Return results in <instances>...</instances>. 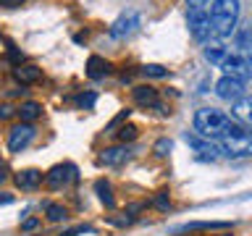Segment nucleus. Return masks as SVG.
<instances>
[{"label": "nucleus", "instance_id": "f257e3e1", "mask_svg": "<svg viewBox=\"0 0 252 236\" xmlns=\"http://www.w3.org/2000/svg\"><path fill=\"white\" fill-rule=\"evenodd\" d=\"M194 131L205 139H226V137H242L244 126L236 123L231 116H226L223 110L216 108H200L194 113Z\"/></svg>", "mask_w": 252, "mask_h": 236}, {"label": "nucleus", "instance_id": "f03ea898", "mask_svg": "<svg viewBox=\"0 0 252 236\" xmlns=\"http://www.w3.org/2000/svg\"><path fill=\"white\" fill-rule=\"evenodd\" d=\"M239 21V0H213L210 5V24L213 39H223L236 29Z\"/></svg>", "mask_w": 252, "mask_h": 236}, {"label": "nucleus", "instance_id": "7ed1b4c3", "mask_svg": "<svg viewBox=\"0 0 252 236\" xmlns=\"http://www.w3.org/2000/svg\"><path fill=\"white\" fill-rule=\"evenodd\" d=\"M218 66L226 71V76L239 79V82H247V79L252 76V66L247 60V55L239 53V50H231V47H228V53L223 55V60H220Z\"/></svg>", "mask_w": 252, "mask_h": 236}, {"label": "nucleus", "instance_id": "20e7f679", "mask_svg": "<svg viewBox=\"0 0 252 236\" xmlns=\"http://www.w3.org/2000/svg\"><path fill=\"white\" fill-rule=\"evenodd\" d=\"M189 31L197 42L213 39V24H210V8H189Z\"/></svg>", "mask_w": 252, "mask_h": 236}, {"label": "nucleus", "instance_id": "39448f33", "mask_svg": "<svg viewBox=\"0 0 252 236\" xmlns=\"http://www.w3.org/2000/svg\"><path fill=\"white\" fill-rule=\"evenodd\" d=\"M220 155L231 157V160H242V157H252V137L242 134V137H226L218 142Z\"/></svg>", "mask_w": 252, "mask_h": 236}, {"label": "nucleus", "instance_id": "423d86ee", "mask_svg": "<svg viewBox=\"0 0 252 236\" xmlns=\"http://www.w3.org/2000/svg\"><path fill=\"white\" fill-rule=\"evenodd\" d=\"M142 24V16L137 13V11H124L118 19L110 24V29H108V34L113 37V39H124V37H129V34H134L137 31V27Z\"/></svg>", "mask_w": 252, "mask_h": 236}, {"label": "nucleus", "instance_id": "0eeeda50", "mask_svg": "<svg viewBox=\"0 0 252 236\" xmlns=\"http://www.w3.org/2000/svg\"><path fill=\"white\" fill-rule=\"evenodd\" d=\"M34 126L32 123H19L13 126L11 134H8V149L11 152H21V149H27L32 145V139H34Z\"/></svg>", "mask_w": 252, "mask_h": 236}, {"label": "nucleus", "instance_id": "6e6552de", "mask_svg": "<svg viewBox=\"0 0 252 236\" xmlns=\"http://www.w3.org/2000/svg\"><path fill=\"white\" fill-rule=\"evenodd\" d=\"M216 94H218L220 100H226V102H239L244 97V82L231 79V76H223L216 84Z\"/></svg>", "mask_w": 252, "mask_h": 236}, {"label": "nucleus", "instance_id": "1a4fd4ad", "mask_svg": "<svg viewBox=\"0 0 252 236\" xmlns=\"http://www.w3.org/2000/svg\"><path fill=\"white\" fill-rule=\"evenodd\" d=\"M76 178V168L71 163H61V165H53L50 171H47V186H53V189H61V186H66L68 181H74Z\"/></svg>", "mask_w": 252, "mask_h": 236}, {"label": "nucleus", "instance_id": "9d476101", "mask_svg": "<svg viewBox=\"0 0 252 236\" xmlns=\"http://www.w3.org/2000/svg\"><path fill=\"white\" fill-rule=\"evenodd\" d=\"M134 102L147 105V108H158V110H163V113H168V110L158 102V89H153V87H134Z\"/></svg>", "mask_w": 252, "mask_h": 236}, {"label": "nucleus", "instance_id": "9b49d317", "mask_svg": "<svg viewBox=\"0 0 252 236\" xmlns=\"http://www.w3.org/2000/svg\"><path fill=\"white\" fill-rule=\"evenodd\" d=\"M131 157V149L129 147H108V149H102V155H100V163L102 165H121L126 163Z\"/></svg>", "mask_w": 252, "mask_h": 236}, {"label": "nucleus", "instance_id": "f8f14e48", "mask_svg": "<svg viewBox=\"0 0 252 236\" xmlns=\"http://www.w3.org/2000/svg\"><path fill=\"white\" fill-rule=\"evenodd\" d=\"M231 223L226 220H197V223H184V226H176L173 234H184V231H216V228H228Z\"/></svg>", "mask_w": 252, "mask_h": 236}, {"label": "nucleus", "instance_id": "ddd939ff", "mask_svg": "<svg viewBox=\"0 0 252 236\" xmlns=\"http://www.w3.org/2000/svg\"><path fill=\"white\" fill-rule=\"evenodd\" d=\"M39 184H42V173L34 171V168H27V171L16 173V186H19V189L32 192V189H37Z\"/></svg>", "mask_w": 252, "mask_h": 236}, {"label": "nucleus", "instance_id": "4468645a", "mask_svg": "<svg viewBox=\"0 0 252 236\" xmlns=\"http://www.w3.org/2000/svg\"><path fill=\"white\" fill-rule=\"evenodd\" d=\"M108 60L105 58H100V55H92L90 60H87V76L92 79V82H100V79H105L108 76Z\"/></svg>", "mask_w": 252, "mask_h": 236}, {"label": "nucleus", "instance_id": "2eb2a0df", "mask_svg": "<svg viewBox=\"0 0 252 236\" xmlns=\"http://www.w3.org/2000/svg\"><path fill=\"white\" fill-rule=\"evenodd\" d=\"M187 142L197 149V152H200V157H210V160L220 157V149H218V145H213V142H202V139L192 137V134H187Z\"/></svg>", "mask_w": 252, "mask_h": 236}, {"label": "nucleus", "instance_id": "dca6fc26", "mask_svg": "<svg viewBox=\"0 0 252 236\" xmlns=\"http://www.w3.org/2000/svg\"><path fill=\"white\" fill-rule=\"evenodd\" d=\"M94 192H97L100 202L105 205V207H116V197H113V186H110V181L97 178V181H94Z\"/></svg>", "mask_w": 252, "mask_h": 236}, {"label": "nucleus", "instance_id": "f3484780", "mask_svg": "<svg viewBox=\"0 0 252 236\" xmlns=\"http://www.w3.org/2000/svg\"><path fill=\"white\" fill-rule=\"evenodd\" d=\"M13 76L19 79L21 84H34V82H39L42 71H39L37 66H16L13 68Z\"/></svg>", "mask_w": 252, "mask_h": 236}, {"label": "nucleus", "instance_id": "a211bd4d", "mask_svg": "<svg viewBox=\"0 0 252 236\" xmlns=\"http://www.w3.org/2000/svg\"><path fill=\"white\" fill-rule=\"evenodd\" d=\"M16 113H19V118H21V123H32V121H37L39 116H42V105H39V102H24V105L16 110Z\"/></svg>", "mask_w": 252, "mask_h": 236}, {"label": "nucleus", "instance_id": "6ab92c4d", "mask_svg": "<svg viewBox=\"0 0 252 236\" xmlns=\"http://www.w3.org/2000/svg\"><path fill=\"white\" fill-rule=\"evenodd\" d=\"M234 116L239 118V121H244V123L252 126V94H250V97L244 94L239 102H234Z\"/></svg>", "mask_w": 252, "mask_h": 236}, {"label": "nucleus", "instance_id": "aec40b11", "mask_svg": "<svg viewBox=\"0 0 252 236\" xmlns=\"http://www.w3.org/2000/svg\"><path fill=\"white\" fill-rule=\"evenodd\" d=\"M226 53H228V47H223L220 42H210L208 47H205V58H208L210 63H216V66H218L220 60H223Z\"/></svg>", "mask_w": 252, "mask_h": 236}, {"label": "nucleus", "instance_id": "412c9836", "mask_svg": "<svg viewBox=\"0 0 252 236\" xmlns=\"http://www.w3.org/2000/svg\"><path fill=\"white\" fill-rule=\"evenodd\" d=\"M45 212H47V220H53V223H61V220L68 218V212L63 205H55V202H47L45 205Z\"/></svg>", "mask_w": 252, "mask_h": 236}, {"label": "nucleus", "instance_id": "4be33fe9", "mask_svg": "<svg viewBox=\"0 0 252 236\" xmlns=\"http://www.w3.org/2000/svg\"><path fill=\"white\" fill-rule=\"evenodd\" d=\"M252 45V27H244L239 34H236V47H239V53H247Z\"/></svg>", "mask_w": 252, "mask_h": 236}, {"label": "nucleus", "instance_id": "5701e85b", "mask_svg": "<svg viewBox=\"0 0 252 236\" xmlns=\"http://www.w3.org/2000/svg\"><path fill=\"white\" fill-rule=\"evenodd\" d=\"M142 74L150 76V79H163V76H168V71H165L163 66H158V63H147V66L142 68Z\"/></svg>", "mask_w": 252, "mask_h": 236}, {"label": "nucleus", "instance_id": "b1692460", "mask_svg": "<svg viewBox=\"0 0 252 236\" xmlns=\"http://www.w3.org/2000/svg\"><path fill=\"white\" fill-rule=\"evenodd\" d=\"M118 139L121 142H134L137 139V126H121V129H118Z\"/></svg>", "mask_w": 252, "mask_h": 236}, {"label": "nucleus", "instance_id": "393cba45", "mask_svg": "<svg viewBox=\"0 0 252 236\" xmlns=\"http://www.w3.org/2000/svg\"><path fill=\"white\" fill-rule=\"evenodd\" d=\"M171 147H173V142H171V139H158V142H155V155L165 157V155L171 152Z\"/></svg>", "mask_w": 252, "mask_h": 236}, {"label": "nucleus", "instance_id": "a878e982", "mask_svg": "<svg viewBox=\"0 0 252 236\" xmlns=\"http://www.w3.org/2000/svg\"><path fill=\"white\" fill-rule=\"evenodd\" d=\"M155 207H158V210H168V207H171V200H168V194H165V192H158Z\"/></svg>", "mask_w": 252, "mask_h": 236}, {"label": "nucleus", "instance_id": "bb28decb", "mask_svg": "<svg viewBox=\"0 0 252 236\" xmlns=\"http://www.w3.org/2000/svg\"><path fill=\"white\" fill-rule=\"evenodd\" d=\"M124 118H129V110H121V113H118V116L113 118V121H110V123H108V131H113V129H116V126H118V123H121V121H124Z\"/></svg>", "mask_w": 252, "mask_h": 236}, {"label": "nucleus", "instance_id": "cd10ccee", "mask_svg": "<svg viewBox=\"0 0 252 236\" xmlns=\"http://www.w3.org/2000/svg\"><path fill=\"white\" fill-rule=\"evenodd\" d=\"M37 226H39V220H37V218H27V220L21 223V231H34Z\"/></svg>", "mask_w": 252, "mask_h": 236}, {"label": "nucleus", "instance_id": "c85d7f7f", "mask_svg": "<svg viewBox=\"0 0 252 236\" xmlns=\"http://www.w3.org/2000/svg\"><path fill=\"white\" fill-rule=\"evenodd\" d=\"M79 105L82 108H92L94 105V94L90 92V94H82V97H79Z\"/></svg>", "mask_w": 252, "mask_h": 236}, {"label": "nucleus", "instance_id": "c756f323", "mask_svg": "<svg viewBox=\"0 0 252 236\" xmlns=\"http://www.w3.org/2000/svg\"><path fill=\"white\" fill-rule=\"evenodd\" d=\"M8 58H11L13 63H19V66H21V60H24V55L19 53V50H16V47L11 45V50H8Z\"/></svg>", "mask_w": 252, "mask_h": 236}, {"label": "nucleus", "instance_id": "7c9ffc66", "mask_svg": "<svg viewBox=\"0 0 252 236\" xmlns=\"http://www.w3.org/2000/svg\"><path fill=\"white\" fill-rule=\"evenodd\" d=\"M24 3H27V0H0V5H3V8H21Z\"/></svg>", "mask_w": 252, "mask_h": 236}, {"label": "nucleus", "instance_id": "2f4dec72", "mask_svg": "<svg viewBox=\"0 0 252 236\" xmlns=\"http://www.w3.org/2000/svg\"><path fill=\"white\" fill-rule=\"evenodd\" d=\"M187 5L189 8H205V5H210V0H187Z\"/></svg>", "mask_w": 252, "mask_h": 236}, {"label": "nucleus", "instance_id": "473e14b6", "mask_svg": "<svg viewBox=\"0 0 252 236\" xmlns=\"http://www.w3.org/2000/svg\"><path fill=\"white\" fill-rule=\"evenodd\" d=\"M13 116V108L11 105H0V118H11Z\"/></svg>", "mask_w": 252, "mask_h": 236}, {"label": "nucleus", "instance_id": "72a5a7b5", "mask_svg": "<svg viewBox=\"0 0 252 236\" xmlns=\"http://www.w3.org/2000/svg\"><path fill=\"white\" fill-rule=\"evenodd\" d=\"M8 178V165H5V160H0V184Z\"/></svg>", "mask_w": 252, "mask_h": 236}, {"label": "nucleus", "instance_id": "f704fd0d", "mask_svg": "<svg viewBox=\"0 0 252 236\" xmlns=\"http://www.w3.org/2000/svg\"><path fill=\"white\" fill-rule=\"evenodd\" d=\"M8 202H13V197L11 194H0V205H8Z\"/></svg>", "mask_w": 252, "mask_h": 236}, {"label": "nucleus", "instance_id": "c9c22d12", "mask_svg": "<svg viewBox=\"0 0 252 236\" xmlns=\"http://www.w3.org/2000/svg\"><path fill=\"white\" fill-rule=\"evenodd\" d=\"M244 55H247V60H250V66H252V45H250V50L244 53Z\"/></svg>", "mask_w": 252, "mask_h": 236}, {"label": "nucleus", "instance_id": "e433bc0d", "mask_svg": "<svg viewBox=\"0 0 252 236\" xmlns=\"http://www.w3.org/2000/svg\"><path fill=\"white\" fill-rule=\"evenodd\" d=\"M63 236H74V231H68V234H63Z\"/></svg>", "mask_w": 252, "mask_h": 236}]
</instances>
